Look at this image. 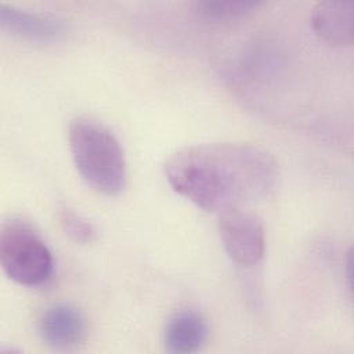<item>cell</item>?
<instances>
[{
    "label": "cell",
    "mask_w": 354,
    "mask_h": 354,
    "mask_svg": "<svg viewBox=\"0 0 354 354\" xmlns=\"http://www.w3.org/2000/svg\"><path fill=\"white\" fill-rule=\"evenodd\" d=\"M163 171L178 195L216 213L267 198L279 177L271 152L236 141L184 147L166 159Z\"/></svg>",
    "instance_id": "obj_1"
},
{
    "label": "cell",
    "mask_w": 354,
    "mask_h": 354,
    "mask_svg": "<svg viewBox=\"0 0 354 354\" xmlns=\"http://www.w3.org/2000/svg\"><path fill=\"white\" fill-rule=\"evenodd\" d=\"M72 160L82 178L97 192L116 196L126 188L127 165L116 136L91 116H76L68 126Z\"/></svg>",
    "instance_id": "obj_2"
},
{
    "label": "cell",
    "mask_w": 354,
    "mask_h": 354,
    "mask_svg": "<svg viewBox=\"0 0 354 354\" xmlns=\"http://www.w3.org/2000/svg\"><path fill=\"white\" fill-rule=\"evenodd\" d=\"M0 263L7 277L24 286L44 285L54 272L51 250L39 231L21 217L1 224Z\"/></svg>",
    "instance_id": "obj_3"
},
{
    "label": "cell",
    "mask_w": 354,
    "mask_h": 354,
    "mask_svg": "<svg viewBox=\"0 0 354 354\" xmlns=\"http://www.w3.org/2000/svg\"><path fill=\"white\" fill-rule=\"evenodd\" d=\"M218 234L225 253L234 263L252 267L263 259L266 231L256 213L245 207L218 213Z\"/></svg>",
    "instance_id": "obj_4"
},
{
    "label": "cell",
    "mask_w": 354,
    "mask_h": 354,
    "mask_svg": "<svg viewBox=\"0 0 354 354\" xmlns=\"http://www.w3.org/2000/svg\"><path fill=\"white\" fill-rule=\"evenodd\" d=\"M0 25L18 39L40 44L61 41L69 32L68 24L58 17L6 3H0Z\"/></svg>",
    "instance_id": "obj_5"
},
{
    "label": "cell",
    "mask_w": 354,
    "mask_h": 354,
    "mask_svg": "<svg viewBox=\"0 0 354 354\" xmlns=\"http://www.w3.org/2000/svg\"><path fill=\"white\" fill-rule=\"evenodd\" d=\"M39 333L53 348L72 351L87 337L88 326L84 314L71 304H54L46 308L39 318Z\"/></svg>",
    "instance_id": "obj_6"
},
{
    "label": "cell",
    "mask_w": 354,
    "mask_h": 354,
    "mask_svg": "<svg viewBox=\"0 0 354 354\" xmlns=\"http://www.w3.org/2000/svg\"><path fill=\"white\" fill-rule=\"evenodd\" d=\"M209 339V325L195 308H180L170 315L163 329V344L169 353L191 354L203 348Z\"/></svg>",
    "instance_id": "obj_7"
},
{
    "label": "cell",
    "mask_w": 354,
    "mask_h": 354,
    "mask_svg": "<svg viewBox=\"0 0 354 354\" xmlns=\"http://www.w3.org/2000/svg\"><path fill=\"white\" fill-rule=\"evenodd\" d=\"M311 25L319 39L330 46H350L354 37V3L319 1L311 11Z\"/></svg>",
    "instance_id": "obj_8"
},
{
    "label": "cell",
    "mask_w": 354,
    "mask_h": 354,
    "mask_svg": "<svg viewBox=\"0 0 354 354\" xmlns=\"http://www.w3.org/2000/svg\"><path fill=\"white\" fill-rule=\"evenodd\" d=\"M264 3L261 1H249V0H205V1H195L194 7L198 14H201L205 18L214 19V21H234L243 18L253 11H256L259 7H261Z\"/></svg>",
    "instance_id": "obj_9"
},
{
    "label": "cell",
    "mask_w": 354,
    "mask_h": 354,
    "mask_svg": "<svg viewBox=\"0 0 354 354\" xmlns=\"http://www.w3.org/2000/svg\"><path fill=\"white\" fill-rule=\"evenodd\" d=\"M58 220L61 224L62 231L76 243L87 245L95 241L97 231L94 225L77 213L75 209L69 207L68 205H61L58 207Z\"/></svg>",
    "instance_id": "obj_10"
}]
</instances>
